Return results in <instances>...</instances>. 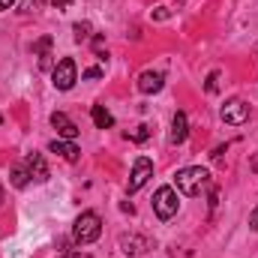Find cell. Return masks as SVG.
Wrapping results in <instances>:
<instances>
[{
    "mask_svg": "<svg viewBox=\"0 0 258 258\" xmlns=\"http://www.w3.org/2000/svg\"><path fill=\"white\" fill-rule=\"evenodd\" d=\"M72 30H75V39H78V42H81V39H87V36H90V24H87V21H78V24H75V27H72Z\"/></svg>",
    "mask_w": 258,
    "mask_h": 258,
    "instance_id": "16",
    "label": "cell"
},
{
    "mask_svg": "<svg viewBox=\"0 0 258 258\" xmlns=\"http://www.w3.org/2000/svg\"><path fill=\"white\" fill-rule=\"evenodd\" d=\"M21 6H24V9H21V12H33V9H36V6H39V0H24V3H21Z\"/></svg>",
    "mask_w": 258,
    "mask_h": 258,
    "instance_id": "21",
    "label": "cell"
},
{
    "mask_svg": "<svg viewBox=\"0 0 258 258\" xmlns=\"http://www.w3.org/2000/svg\"><path fill=\"white\" fill-rule=\"evenodd\" d=\"M48 48H51V36H42L36 45H33V54H39V57H45L48 54Z\"/></svg>",
    "mask_w": 258,
    "mask_h": 258,
    "instance_id": "15",
    "label": "cell"
},
{
    "mask_svg": "<svg viewBox=\"0 0 258 258\" xmlns=\"http://www.w3.org/2000/svg\"><path fill=\"white\" fill-rule=\"evenodd\" d=\"M9 180H12V186H15V189H24V186L30 183V174H27V168L15 165V168L9 171Z\"/></svg>",
    "mask_w": 258,
    "mask_h": 258,
    "instance_id": "14",
    "label": "cell"
},
{
    "mask_svg": "<svg viewBox=\"0 0 258 258\" xmlns=\"http://www.w3.org/2000/svg\"><path fill=\"white\" fill-rule=\"evenodd\" d=\"M216 81H219V72H216V69H213V72H210V75H207V84H204V90H207V93H216V87H219V84H216Z\"/></svg>",
    "mask_w": 258,
    "mask_h": 258,
    "instance_id": "17",
    "label": "cell"
},
{
    "mask_svg": "<svg viewBox=\"0 0 258 258\" xmlns=\"http://www.w3.org/2000/svg\"><path fill=\"white\" fill-rule=\"evenodd\" d=\"M153 177V162L147 159V156H138L135 159V165H132V174H129V183H126V192H138L147 180Z\"/></svg>",
    "mask_w": 258,
    "mask_h": 258,
    "instance_id": "6",
    "label": "cell"
},
{
    "mask_svg": "<svg viewBox=\"0 0 258 258\" xmlns=\"http://www.w3.org/2000/svg\"><path fill=\"white\" fill-rule=\"evenodd\" d=\"M174 183L183 195H198L207 183H210V171L201 168V165H189V168H180L174 174Z\"/></svg>",
    "mask_w": 258,
    "mask_h": 258,
    "instance_id": "1",
    "label": "cell"
},
{
    "mask_svg": "<svg viewBox=\"0 0 258 258\" xmlns=\"http://www.w3.org/2000/svg\"><path fill=\"white\" fill-rule=\"evenodd\" d=\"M120 249L126 255H144L147 249H153V240L150 237H141V234H123L120 237Z\"/></svg>",
    "mask_w": 258,
    "mask_h": 258,
    "instance_id": "7",
    "label": "cell"
},
{
    "mask_svg": "<svg viewBox=\"0 0 258 258\" xmlns=\"http://www.w3.org/2000/svg\"><path fill=\"white\" fill-rule=\"evenodd\" d=\"M48 150L57 153V156H63L66 162H78V156H81V150L75 147V141H66V138H54L48 144Z\"/></svg>",
    "mask_w": 258,
    "mask_h": 258,
    "instance_id": "10",
    "label": "cell"
},
{
    "mask_svg": "<svg viewBox=\"0 0 258 258\" xmlns=\"http://www.w3.org/2000/svg\"><path fill=\"white\" fill-rule=\"evenodd\" d=\"M153 18H156V21H165V18H171V12H168L165 6H159V9H153Z\"/></svg>",
    "mask_w": 258,
    "mask_h": 258,
    "instance_id": "20",
    "label": "cell"
},
{
    "mask_svg": "<svg viewBox=\"0 0 258 258\" xmlns=\"http://www.w3.org/2000/svg\"><path fill=\"white\" fill-rule=\"evenodd\" d=\"M162 84H165V75L162 72H141V78H138V90L141 93H159L162 90Z\"/></svg>",
    "mask_w": 258,
    "mask_h": 258,
    "instance_id": "11",
    "label": "cell"
},
{
    "mask_svg": "<svg viewBox=\"0 0 258 258\" xmlns=\"http://www.w3.org/2000/svg\"><path fill=\"white\" fill-rule=\"evenodd\" d=\"M249 228H252V231H258V207L249 213Z\"/></svg>",
    "mask_w": 258,
    "mask_h": 258,
    "instance_id": "22",
    "label": "cell"
},
{
    "mask_svg": "<svg viewBox=\"0 0 258 258\" xmlns=\"http://www.w3.org/2000/svg\"><path fill=\"white\" fill-rule=\"evenodd\" d=\"M99 231H102V219H99V213H93V210H84V213L75 219L72 240H75L78 246H84V243H93V240L99 237Z\"/></svg>",
    "mask_w": 258,
    "mask_h": 258,
    "instance_id": "2",
    "label": "cell"
},
{
    "mask_svg": "<svg viewBox=\"0 0 258 258\" xmlns=\"http://www.w3.org/2000/svg\"><path fill=\"white\" fill-rule=\"evenodd\" d=\"M219 117H222L228 126H243V123L249 120V102H243V99H228V102L222 105Z\"/></svg>",
    "mask_w": 258,
    "mask_h": 258,
    "instance_id": "5",
    "label": "cell"
},
{
    "mask_svg": "<svg viewBox=\"0 0 258 258\" xmlns=\"http://www.w3.org/2000/svg\"><path fill=\"white\" fill-rule=\"evenodd\" d=\"M147 135H150V129H147V126H138L135 132H132V141H147Z\"/></svg>",
    "mask_w": 258,
    "mask_h": 258,
    "instance_id": "19",
    "label": "cell"
},
{
    "mask_svg": "<svg viewBox=\"0 0 258 258\" xmlns=\"http://www.w3.org/2000/svg\"><path fill=\"white\" fill-rule=\"evenodd\" d=\"M0 201H3V189H0Z\"/></svg>",
    "mask_w": 258,
    "mask_h": 258,
    "instance_id": "25",
    "label": "cell"
},
{
    "mask_svg": "<svg viewBox=\"0 0 258 258\" xmlns=\"http://www.w3.org/2000/svg\"><path fill=\"white\" fill-rule=\"evenodd\" d=\"M51 126L57 129V138H66V141H75L78 138V126L66 117L63 111H54L51 114Z\"/></svg>",
    "mask_w": 258,
    "mask_h": 258,
    "instance_id": "9",
    "label": "cell"
},
{
    "mask_svg": "<svg viewBox=\"0 0 258 258\" xmlns=\"http://www.w3.org/2000/svg\"><path fill=\"white\" fill-rule=\"evenodd\" d=\"M177 192L171 189V186H159L156 195H153V210H156V216L159 219H171L174 213H177Z\"/></svg>",
    "mask_w": 258,
    "mask_h": 258,
    "instance_id": "4",
    "label": "cell"
},
{
    "mask_svg": "<svg viewBox=\"0 0 258 258\" xmlns=\"http://www.w3.org/2000/svg\"><path fill=\"white\" fill-rule=\"evenodd\" d=\"M27 174H30V180H36V183H45L48 180V165H45V159H42V153H27Z\"/></svg>",
    "mask_w": 258,
    "mask_h": 258,
    "instance_id": "8",
    "label": "cell"
},
{
    "mask_svg": "<svg viewBox=\"0 0 258 258\" xmlns=\"http://www.w3.org/2000/svg\"><path fill=\"white\" fill-rule=\"evenodd\" d=\"M51 81H54L57 90H72V84L78 81V66H75V60L72 57L57 60V66L51 69Z\"/></svg>",
    "mask_w": 258,
    "mask_h": 258,
    "instance_id": "3",
    "label": "cell"
},
{
    "mask_svg": "<svg viewBox=\"0 0 258 258\" xmlns=\"http://www.w3.org/2000/svg\"><path fill=\"white\" fill-rule=\"evenodd\" d=\"M186 135H189L186 114H183V111H177V114H174V120H171V144H183V141H186Z\"/></svg>",
    "mask_w": 258,
    "mask_h": 258,
    "instance_id": "12",
    "label": "cell"
},
{
    "mask_svg": "<svg viewBox=\"0 0 258 258\" xmlns=\"http://www.w3.org/2000/svg\"><path fill=\"white\" fill-rule=\"evenodd\" d=\"M81 78L96 81V78H102V69H99V66H90V69H84V72H81Z\"/></svg>",
    "mask_w": 258,
    "mask_h": 258,
    "instance_id": "18",
    "label": "cell"
},
{
    "mask_svg": "<svg viewBox=\"0 0 258 258\" xmlns=\"http://www.w3.org/2000/svg\"><path fill=\"white\" fill-rule=\"evenodd\" d=\"M90 117H93L96 129H111L114 126V117H111V111H108L105 105H93V108H90Z\"/></svg>",
    "mask_w": 258,
    "mask_h": 258,
    "instance_id": "13",
    "label": "cell"
},
{
    "mask_svg": "<svg viewBox=\"0 0 258 258\" xmlns=\"http://www.w3.org/2000/svg\"><path fill=\"white\" fill-rule=\"evenodd\" d=\"M72 0H48V6H54V9H66Z\"/></svg>",
    "mask_w": 258,
    "mask_h": 258,
    "instance_id": "23",
    "label": "cell"
},
{
    "mask_svg": "<svg viewBox=\"0 0 258 258\" xmlns=\"http://www.w3.org/2000/svg\"><path fill=\"white\" fill-rule=\"evenodd\" d=\"M12 6H15V0H0V12L3 9H12Z\"/></svg>",
    "mask_w": 258,
    "mask_h": 258,
    "instance_id": "24",
    "label": "cell"
}]
</instances>
